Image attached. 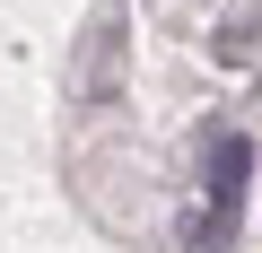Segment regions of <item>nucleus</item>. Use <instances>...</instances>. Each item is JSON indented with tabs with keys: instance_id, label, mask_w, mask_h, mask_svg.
<instances>
[{
	"instance_id": "nucleus-1",
	"label": "nucleus",
	"mask_w": 262,
	"mask_h": 253,
	"mask_svg": "<svg viewBox=\"0 0 262 253\" xmlns=\"http://www.w3.org/2000/svg\"><path fill=\"white\" fill-rule=\"evenodd\" d=\"M245 175H253V140H245V131H219V140H210V210L184 227L192 253H227L236 210H245Z\"/></svg>"
}]
</instances>
